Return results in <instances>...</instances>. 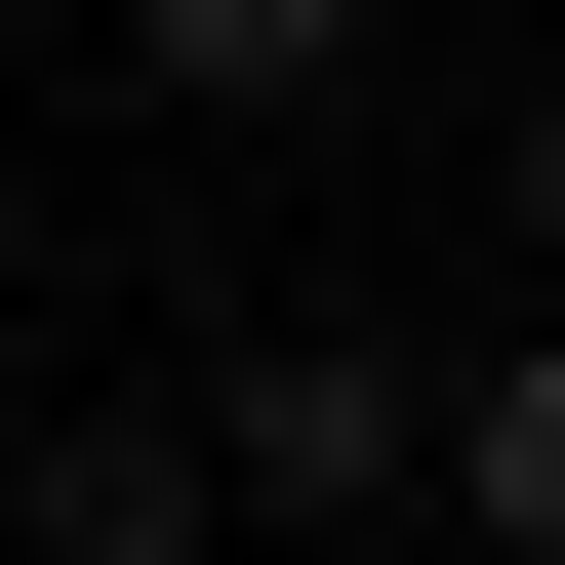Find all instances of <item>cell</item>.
Segmentation results:
<instances>
[{
  "label": "cell",
  "mask_w": 565,
  "mask_h": 565,
  "mask_svg": "<svg viewBox=\"0 0 565 565\" xmlns=\"http://www.w3.org/2000/svg\"><path fill=\"white\" fill-rule=\"evenodd\" d=\"M0 525H41V565H243V484H202V404H41Z\"/></svg>",
  "instance_id": "7a4b0ae2"
},
{
  "label": "cell",
  "mask_w": 565,
  "mask_h": 565,
  "mask_svg": "<svg viewBox=\"0 0 565 565\" xmlns=\"http://www.w3.org/2000/svg\"><path fill=\"white\" fill-rule=\"evenodd\" d=\"M202 484H243V525H323V565H364L404 484H445V364H404V323H243V404H202Z\"/></svg>",
  "instance_id": "6da1fadb"
},
{
  "label": "cell",
  "mask_w": 565,
  "mask_h": 565,
  "mask_svg": "<svg viewBox=\"0 0 565 565\" xmlns=\"http://www.w3.org/2000/svg\"><path fill=\"white\" fill-rule=\"evenodd\" d=\"M525 282H565V82H525Z\"/></svg>",
  "instance_id": "5b68a950"
},
{
  "label": "cell",
  "mask_w": 565,
  "mask_h": 565,
  "mask_svg": "<svg viewBox=\"0 0 565 565\" xmlns=\"http://www.w3.org/2000/svg\"><path fill=\"white\" fill-rule=\"evenodd\" d=\"M121 82H162V121H323V82H364V0H121Z\"/></svg>",
  "instance_id": "3957f363"
},
{
  "label": "cell",
  "mask_w": 565,
  "mask_h": 565,
  "mask_svg": "<svg viewBox=\"0 0 565 565\" xmlns=\"http://www.w3.org/2000/svg\"><path fill=\"white\" fill-rule=\"evenodd\" d=\"M445 525H484V565H565V323H525V364L445 404Z\"/></svg>",
  "instance_id": "277c9868"
}]
</instances>
